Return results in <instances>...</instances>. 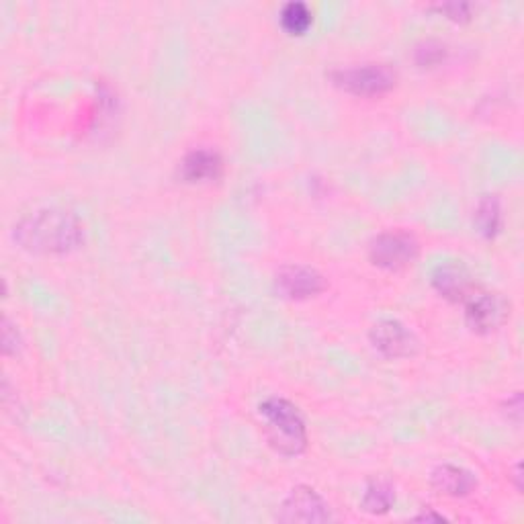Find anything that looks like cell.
Masks as SVG:
<instances>
[{
    "instance_id": "1",
    "label": "cell",
    "mask_w": 524,
    "mask_h": 524,
    "mask_svg": "<svg viewBox=\"0 0 524 524\" xmlns=\"http://www.w3.org/2000/svg\"><path fill=\"white\" fill-rule=\"evenodd\" d=\"M13 238L31 254H70L82 246L84 226L68 209L43 207L21 217L13 228Z\"/></svg>"
},
{
    "instance_id": "2",
    "label": "cell",
    "mask_w": 524,
    "mask_h": 524,
    "mask_svg": "<svg viewBox=\"0 0 524 524\" xmlns=\"http://www.w3.org/2000/svg\"><path fill=\"white\" fill-rule=\"evenodd\" d=\"M258 416L265 428V436L269 445L281 455L293 457L305 451L308 447V426L297 406L289 400L271 396L258 404Z\"/></svg>"
},
{
    "instance_id": "3",
    "label": "cell",
    "mask_w": 524,
    "mask_h": 524,
    "mask_svg": "<svg viewBox=\"0 0 524 524\" xmlns=\"http://www.w3.org/2000/svg\"><path fill=\"white\" fill-rule=\"evenodd\" d=\"M332 82L338 89L357 97H379L393 89L396 84V70L387 64H361L351 68H338L330 72Z\"/></svg>"
},
{
    "instance_id": "4",
    "label": "cell",
    "mask_w": 524,
    "mask_h": 524,
    "mask_svg": "<svg viewBox=\"0 0 524 524\" xmlns=\"http://www.w3.org/2000/svg\"><path fill=\"white\" fill-rule=\"evenodd\" d=\"M420 244L414 234L404 230H389L377 234L369 244V258L375 267L385 271H400L416 260Z\"/></svg>"
},
{
    "instance_id": "5",
    "label": "cell",
    "mask_w": 524,
    "mask_h": 524,
    "mask_svg": "<svg viewBox=\"0 0 524 524\" xmlns=\"http://www.w3.org/2000/svg\"><path fill=\"white\" fill-rule=\"evenodd\" d=\"M369 340L377 353L385 359H408L420 348L418 336L400 320L385 318L371 326Z\"/></svg>"
},
{
    "instance_id": "6",
    "label": "cell",
    "mask_w": 524,
    "mask_h": 524,
    "mask_svg": "<svg viewBox=\"0 0 524 524\" xmlns=\"http://www.w3.org/2000/svg\"><path fill=\"white\" fill-rule=\"evenodd\" d=\"M510 316V303L490 291H473L465 299V322L475 334L496 332Z\"/></svg>"
},
{
    "instance_id": "7",
    "label": "cell",
    "mask_w": 524,
    "mask_h": 524,
    "mask_svg": "<svg viewBox=\"0 0 524 524\" xmlns=\"http://www.w3.org/2000/svg\"><path fill=\"white\" fill-rule=\"evenodd\" d=\"M332 510L330 504L310 486H297L291 490V494L285 498L279 520L281 522H301V524H320L330 522Z\"/></svg>"
},
{
    "instance_id": "8",
    "label": "cell",
    "mask_w": 524,
    "mask_h": 524,
    "mask_svg": "<svg viewBox=\"0 0 524 524\" xmlns=\"http://www.w3.org/2000/svg\"><path fill=\"white\" fill-rule=\"evenodd\" d=\"M275 287L277 291L293 301H303L320 295L326 291L328 281L326 277L314 269L305 265H287L281 267L275 275Z\"/></svg>"
},
{
    "instance_id": "9",
    "label": "cell",
    "mask_w": 524,
    "mask_h": 524,
    "mask_svg": "<svg viewBox=\"0 0 524 524\" xmlns=\"http://www.w3.org/2000/svg\"><path fill=\"white\" fill-rule=\"evenodd\" d=\"M430 484L432 488L449 498H465L469 494L475 492L477 488V477L461 467V465H453V463H443L439 467H434L430 473Z\"/></svg>"
},
{
    "instance_id": "10",
    "label": "cell",
    "mask_w": 524,
    "mask_h": 524,
    "mask_svg": "<svg viewBox=\"0 0 524 524\" xmlns=\"http://www.w3.org/2000/svg\"><path fill=\"white\" fill-rule=\"evenodd\" d=\"M222 170H224L222 156L215 150H207V148L191 150L181 162V177L185 183L191 185L220 179Z\"/></svg>"
},
{
    "instance_id": "11",
    "label": "cell",
    "mask_w": 524,
    "mask_h": 524,
    "mask_svg": "<svg viewBox=\"0 0 524 524\" xmlns=\"http://www.w3.org/2000/svg\"><path fill=\"white\" fill-rule=\"evenodd\" d=\"M432 287L449 301H465L471 291V277L459 262H443L432 273Z\"/></svg>"
},
{
    "instance_id": "12",
    "label": "cell",
    "mask_w": 524,
    "mask_h": 524,
    "mask_svg": "<svg viewBox=\"0 0 524 524\" xmlns=\"http://www.w3.org/2000/svg\"><path fill=\"white\" fill-rule=\"evenodd\" d=\"M393 504H396V488L385 482V479H371L363 492L361 508L367 514L383 516L393 508Z\"/></svg>"
},
{
    "instance_id": "13",
    "label": "cell",
    "mask_w": 524,
    "mask_h": 524,
    "mask_svg": "<svg viewBox=\"0 0 524 524\" xmlns=\"http://www.w3.org/2000/svg\"><path fill=\"white\" fill-rule=\"evenodd\" d=\"M475 226L484 238H496L502 228V203L496 195H482L475 207Z\"/></svg>"
},
{
    "instance_id": "14",
    "label": "cell",
    "mask_w": 524,
    "mask_h": 524,
    "mask_svg": "<svg viewBox=\"0 0 524 524\" xmlns=\"http://www.w3.org/2000/svg\"><path fill=\"white\" fill-rule=\"evenodd\" d=\"M281 27L291 33V35H301L310 29L312 21H314V13L312 9L301 3V0H291V3L283 5L281 15H279Z\"/></svg>"
},
{
    "instance_id": "15",
    "label": "cell",
    "mask_w": 524,
    "mask_h": 524,
    "mask_svg": "<svg viewBox=\"0 0 524 524\" xmlns=\"http://www.w3.org/2000/svg\"><path fill=\"white\" fill-rule=\"evenodd\" d=\"M447 58V46L436 39H426L414 52V60L422 68H432Z\"/></svg>"
},
{
    "instance_id": "16",
    "label": "cell",
    "mask_w": 524,
    "mask_h": 524,
    "mask_svg": "<svg viewBox=\"0 0 524 524\" xmlns=\"http://www.w3.org/2000/svg\"><path fill=\"white\" fill-rule=\"evenodd\" d=\"M432 9L447 15L453 21H467L473 7L469 3H441V5H432Z\"/></svg>"
},
{
    "instance_id": "17",
    "label": "cell",
    "mask_w": 524,
    "mask_h": 524,
    "mask_svg": "<svg viewBox=\"0 0 524 524\" xmlns=\"http://www.w3.org/2000/svg\"><path fill=\"white\" fill-rule=\"evenodd\" d=\"M21 348V336L17 332V328H13L11 320L5 318L3 320V351L5 355H13Z\"/></svg>"
},
{
    "instance_id": "18",
    "label": "cell",
    "mask_w": 524,
    "mask_h": 524,
    "mask_svg": "<svg viewBox=\"0 0 524 524\" xmlns=\"http://www.w3.org/2000/svg\"><path fill=\"white\" fill-rule=\"evenodd\" d=\"M416 520H426V522H430V520H434V522H441V520H447L443 514H434L432 510H424L422 514H418L416 516Z\"/></svg>"
}]
</instances>
